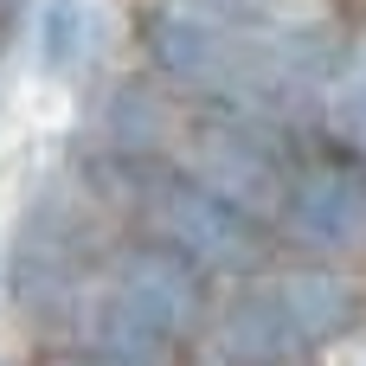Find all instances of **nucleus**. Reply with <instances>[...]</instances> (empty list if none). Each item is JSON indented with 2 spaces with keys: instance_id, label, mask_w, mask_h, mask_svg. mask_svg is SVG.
I'll list each match as a JSON object with an SVG mask.
<instances>
[{
  "instance_id": "2",
  "label": "nucleus",
  "mask_w": 366,
  "mask_h": 366,
  "mask_svg": "<svg viewBox=\"0 0 366 366\" xmlns=\"http://www.w3.org/2000/svg\"><path fill=\"white\" fill-rule=\"evenodd\" d=\"M283 212L296 232L322 238V244H341L354 238L366 219V167L354 154H315L296 167L290 193H283Z\"/></svg>"
},
{
  "instance_id": "1",
  "label": "nucleus",
  "mask_w": 366,
  "mask_h": 366,
  "mask_svg": "<svg viewBox=\"0 0 366 366\" xmlns=\"http://www.w3.org/2000/svg\"><path fill=\"white\" fill-rule=\"evenodd\" d=\"M180 302H187V277H180L167 257L129 264L122 283H116L109 302H103V347H109V354H129V360L154 354V347L174 335Z\"/></svg>"
},
{
  "instance_id": "3",
  "label": "nucleus",
  "mask_w": 366,
  "mask_h": 366,
  "mask_svg": "<svg viewBox=\"0 0 366 366\" xmlns=\"http://www.w3.org/2000/svg\"><path fill=\"white\" fill-rule=\"evenodd\" d=\"M167 219H174V232H180L193 251H206V257H251V251H257L251 225H244L238 206L219 199V193H193V187H187V193H174Z\"/></svg>"
},
{
  "instance_id": "4",
  "label": "nucleus",
  "mask_w": 366,
  "mask_h": 366,
  "mask_svg": "<svg viewBox=\"0 0 366 366\" xmlns=\"http://www.w3.org/2000/svg\"><path fill=\"white\" fill-rule=\"evenodd\" d=\"M296 341H302V328H296V315H290L283 296H244V302L225 315V347H232L238 360H277V354H290Z\"/></svg>"
},
{
  "instance_id": "5",
  "label": "nucleus",
  "mask_w": 366,
  "mask_h": 366,
  "mask_svg": "<svg viewBox=\"0 0 366 366\" xmlns=\"http://www.w3.org/2000/svg\"><path fill=\"white\" fill-rule=\"evenodd\" d=\"M347 109H354V129H360V135H366V77H360V84H354V97H347Z\"/></svg>"
}]
</instances>
